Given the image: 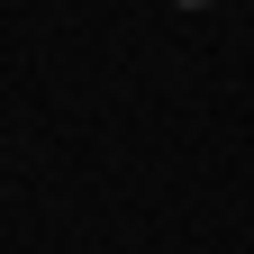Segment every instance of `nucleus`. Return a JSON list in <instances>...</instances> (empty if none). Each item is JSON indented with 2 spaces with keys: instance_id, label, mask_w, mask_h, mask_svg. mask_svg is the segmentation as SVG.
<instances>
[{
  "instance_id": "1",
  "label": "nucleus",
  "mask_w": 254,
  "mask_h": 254,
  "mask_svg": "<svg viewBox=\"0 0 254 254\" xmlns=\"http://www.w3.org/2000/svg\"><path fill=\"white\" fill-rule=\"evenodd\" d=\"M182 9H209V0H182Z\"/></svg>"
}]
</instances>
